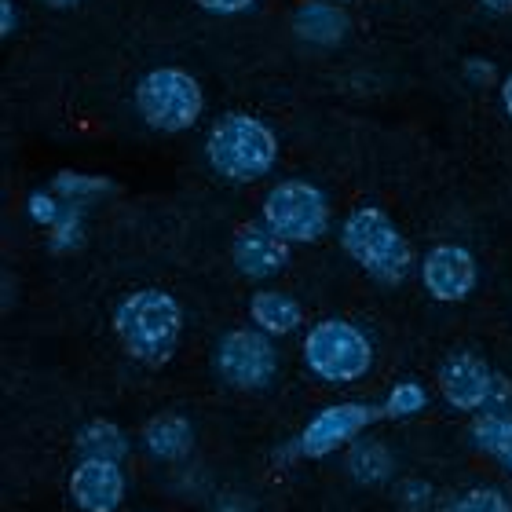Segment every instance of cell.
<instances>
[{"label": "cell", "mask_w": 512, "mask_h": 512, "mask_svg": "<svg viewBox=\"0 0 512 512\" xmlns=\"http://www.w3.org/2000/svg\"><path fill=\"white\" fill-rule=\"evenodd\" d=\"M114 333L136 363L165 366L180 348L183 311L169 293L139 289V293H128L114 308Z\"/></svg>", "instance_id": "1"}, {"label": "cell", "mask_w": 512, "mask_h": 512, "mask_svg": "<svg viewBox=\"0 0 512 512\" xmlns=\"http://www.w3.org/2000/svg\"><path fill=\"white\" fill-rule=\"evenodd\" d=\"M205 154L224 180L253 183L275 169L278 139L253 114H224L205 139Z\"/></svg>", "instance_id": "2"}, {"label": "cell", "mask_w": 512, "mask_h": 512, "mask_svg": "<svg viewBox=\"0 0 512 512\" xmlns=\"http://www.w3.org/2000/svg\"><path fill=\"white\" fill-rule=\"evenodd\" d=\"M341 246L355 264L363 267L366 275H374L384 286L403 282V278L410 275V267H414L410 242L399 235V227L388 220V213L370 209V205H366V209H355V213L344 220Z\"/></svg>", "instance_id": "3"}, {"label": "cell", "mask_w": 512, "mask_h": 512, "mask_svg": "<svg viewBox=\"0 0 512 512\" xmlns=\"http://www.w3.org/2000/svg\"><path fill=\"white\" fill-rule=\"evenodd\" d=\"M304 363L315 377L330 384H348L370 374L374 344L359 326L344 319L315 322L304 337Z\"/></svg>", "instance_id": "4"}, {"label": "cell", "mask_w": 512, "mask_h": 512, "mask_svg": "<svg viewBox=\"0 0 512 512\" xmlns=\"http://www.w3.org/2000/svg\"><path fill=\"white\" fill-rule=\"evenodd\" d=\"M202 85L187 70L158 66L136 85V110L158 132H187L202 118Z\"/></svg>", "instance_id": "5"}, {"label": "cell", "mask_w": 512, "mask_h": 512, "mask_svg": "<svg viewBox=\"0 0 512 512\" xmlns=\"http://www.w3.org/2000/svg\"><path fill=\"white\" fill-rule=\"evenodd\" d=\"M264 224L286 242H319L330 231V202L315 183L286 180L264 198Z\"/></svg>", "instance_id": "6"}, {"label": "cell", "mask_w": 512, "mask_h": 512, "mask_svg": "<svg viewBox=\"0 0 512 512\" xmlns=\"http://www.w3.org/2000/svg\"><path fill=\"white\" fill-rule=\"evenodd\" d=\"M216 370L231 388H264L278 370V352L271 337L253 330H231L216 344Z\"/></svg>", "instance_id": "7"}, {"label": "cell", "mask_w": 512, "mask_h": 512, "mask_svg": "<svg viewBox=\"0 0 512 512\" xmlns=\"http://www.w3.org/2000/svg\"><path fill=\"white\" fill-rule=\"evenodd\" d=\"M381 414V406H370V403H333L326 410L311 417L308 428L300 432L297 447H300V458H326L333 454L337 447L344 443H352L366 425H374Z\"/></svg>", "instance_id": "8"}, {"label": "cell", "mask_w": 512, "mask_h": 512, "mask_svg": "<svg viewBox=\"0 0 512 512\" xmlns=\"http://www.w3.org/2000/svg\"><path fill=\"white\" fill-rule=\"evenodd\" d=\"M476 256L465 246H454V242H443V246H432L428 256L421 260V282L432 293V300H443V304H458L476 289Z\"/></svg>", "instance_id": "9"}, {"label": "cell", "mask_w": 512, "mask_h": 512, "mask_svg": "<svg viewBox=\"0 0 512 512\" xmlns=\"http://www.w3.org/2000/svg\"><path fill=\"white\" fill-rule=\"evenodd\" d=\"M494 388V370L476 352H454L439 366V392L454 410L480 414Z\"/></svg>", "instance_id": "10"}, {"label": "cell", "mask_w": 512, "mask_h": 512, "mask_svg": "<svg viewBox=\"0 0 512 512\" xmlns=\"http://www.w3.org/2000/svg\"><path fill=\"white\" fill-rule=\"evenodd\" d=\"M70 498L81 512H118L125 498V472L118 461L81 458L70 472Z\"/></svg>", "instance_id": "11"}, {"label": "cell", "mask_w": 512, "mask_h": 512, "mask_svg": "<svg viewBox=\"0 0 512 512\" xmlns=\"http://www.w3.org/2000/svg\"><path fill=\"white\" fill-rule=\"evenodd\" d=\"M231 260L246 278H271L289 264V242L267 224H242L231 242Z\"/></svg>", "instance_id": "12"}, {"label": "cell", "mask_w": 512, "mask_h": 512, "mask_svg": "<svg viewBox=\"0 0 512 512\" xmlns=\"http://www.w3.org/2000/svg\"><path fill=\"white\" fill-rule=\"evenodd\" d=\"M143 447L150 458L180 461L194 447V428L183 414H154L143 428Z\"/></svg>", "instance_id": "13"}, {"label": "cell", "mask_w": 512, "mask_h": 512, "mask_svg": "<svg viewBox=\"0 0 512 512\" xmlns=\"http://www.w3.org/2000/svg\"><path fill=\"white\" fill-rule=\"evenodd\" d=\"M249 315H253V326L267 337H286V333L300 330L304 322V311L293 297L286 293H275V289H260L253 300H249Z\"/></svg>", "instance_id": "14"}, {"label": "cell", "mask_w": 512, "mask_h": 512, "mask_svg": "<svg viewBox=\"0 0 512 512\" xmlns=\"http://www.w3.org/2000/svg\"><path fill=\"white\" fill-rule=\"evenodd\" d=\"M77 450H81V458L118 461L121 465L128 454V436L121 425H114L107 417H96V421L81 425V432H77Z\"/></svg>", "instance_id": "15"}, {"label": "cell", "mask_w": 512, "mask_h": 512, "mask_svg": "<svg viewBox=\"0 0 512 512\" xmlns=\"http://www.w3.org/2000/svg\"><path fill=\"white\" fill-rule=\"evenodd\" d=\"M348 469L359 483H381L392 476V454L384 443H374V439H366V443H355L352 454H348Z\"/></svg>", "instance_id": "16"}, {"label": "cell", "mask_w": 512, "mask_h": 512, "mask_svg": "<svg viewBox=\"0 0 512 512\" xmlns=\"http://www.w3.org/2000/svg\"><path fill=\"white\" fill-rule=\"evenodd\" d=\"M425 403H428L425 388H421L417 381H403L384 395L381 414L384 417H410V414H417V410H425Z\"/></svg>", "instance_id": "17"}, {"label": "cell", "mask_w": 512, "mask_h": 512, "mask_svg": "<svg viewBox=\"0 0 512 512\" xmlns=\"http://www.w3.org/2000/svg\"><path fill=\"white\" fill-rule=\"evenodd\" d=\"M454 512H512V502L498 487H476L454 505Z\"/></svg>", "instance_id": "18"}, {"label": "cell", "mask_w": 512, "mask_h": 512, "mask_svg": "<svg viewBox=\"0 0 512 512\" xmlns=\"http://www.w3.org/2000/svg\"><path fill=\"white\" fill-rule=\"evenodd\" d=\"M52 187L59 194H66V198H88V194L110 191V180H103V176H77V172H59Z\"/></svg>", "instance_id": "19"}, {"label": "cell", "mask_w": 512, "mask_h": 512, "mask_svg": "<svg viewBox=\"0 0 512 512\" xmlns=\"http://www.w3.org/2000/svg\"><path fill=\"white\" fill-rule=\"evenodd\" d=\"M480 414H502V417H512V384H509V377L494 374L491 399H487V406H483Z\"/></svg>", "instance_id": "20"}, {"label": "cell", "mask_w": 512, "mask_h": 512, "mask_svg": "<svg viewBox=\"0 0 512 512\" xmlns=\"http://www.w3.org/2000/svg\"><path fill=\"white\" fill-rule=\"evenodd\" d=\"M30 216L37 224H48V227L59 224V205H55L52 194H44V191L30 194Z\"/></svg>", "instance_id": "21"}, {"label": "cell", "mask_w": 512, "mask_h": 512, "mask_svg": "<svg viewBox=\"0 0 512 512\" xmlns=\"http://www.w3.org/2000/svg\"><path fill=\"white\" fill-rule=\"evenodd\" d=\"M256 0H198V8L213 11V15H238V11L253 8Z\"/></svg>", "instance_id": "22"}, {"label": "cell", "mask_w": 512, "mask_h": 512, "mask_svg": "<svg viewBox=\"0 0 512 512\" xmlns=\"http://www.w3.org/2000/svg\"><path fill=\"white\" fill-rule=\"evenodd\" d=\"M428 498H432V494H428L425 483L414 480V483H406V487H403V502L410 505V509H421V505H425Z\"/></svg>", "instance_id": "23"}, {"label": "cell", "mask_w": 512, "mask_h": 512, "mask_svg": "<svg viewBox=\"0 0 512 512\" xmlns=\"http://www.w3.org/2000/svg\"><path fill=\"white\" fill-rule=\"evenodd\" d=\"M15 4H11V0H0V33H4V37H11V33H15Z\"/></svg>", "instance_id": "24"}, {"label": "cell", "mask_w": 512, "mask_h": 512, "mask_svg": "<svg viewBox=\"0 0 512 512\" xmlns=\"http://www.w3.org/2000/svg\"><path fill=\"white\" fill-rule=\"evenodd\" d=\"M502 103H505V114L512 118V74L505 77V85H502Z\"/></svg>", "instance_id": "25"}, {"label": "cell", "mask_w": 512, "mask_h": 512, "mask_svg": "<svg viewBox=\"0 0 512 512\" xmlns=\"http://www.w3.org/2000/svg\"><path fill=\"white\" fill-rule=\"evenodd\" d=\"M483 8H491V11H512V0H483Z\"/></svg>", "instance_id": "26"}, {"label": "cell", "mask_w": 512, "mask_h": 512, "mask_svg": "<svg viewBox=\"0 0 512 512\" xmlns=\"http://www.w3.org/2000/svg\"><path fill=\"white\" fill-rule=\"evenodd\" d=\"M44 4H52V8H74L77 0H44Z\"/></svg>", "instance_id": "27"}]
</instances>
